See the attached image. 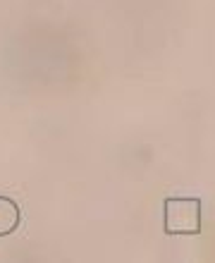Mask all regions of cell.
Instances as JSON below:
<instances>
[{
	"mask_svg": "<svg viewBox=\"0 0 215 263\" xmlns=\"http://www.w3.org/2000/svg\"><path fill=\"white\" fill-rule=\"evenodd\" d=\"M165 232L167 235H199L201 232V201L184 199V196L167 199Z\"/></svg>",
	"mask_w": 215,
	"mask_h": 263,
	"instance_id": "cell-1",
	"label": "cell"
},
{
	"mask_svg": "<svg viewBox=\"0 0 215 263\" xmlns=\"http://www.w3.org/2000/svg\"><path fill=\"white\" fill-rule=\"evenodd\" d=\"M19 222V208L10 199H0V235H10Z\"/></svg>",
	"mask_w": 215,
	"mask_h": 263,
	"instance_id": "cell-2",
	"label": "cell"
}]
</instances>
